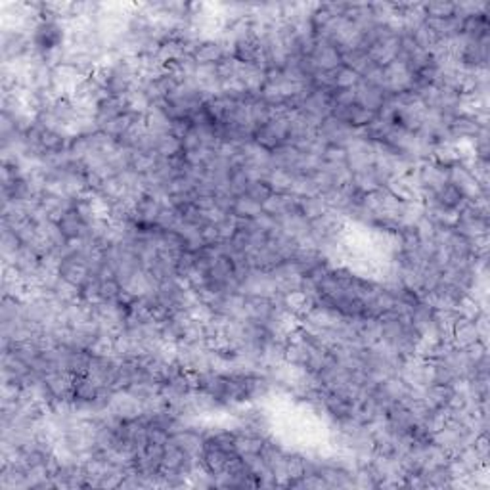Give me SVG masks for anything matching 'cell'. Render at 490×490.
<instances>
[{
	"instance_id": "1",
	"label": "cell",
	"mask_w": 490,
	"mask_h": 490,
	"mask_svg": "<svg viewBox=\"0 0 490 490\" xmlns=\"http://www.w3.org/2000/svg\"><path fill=\"white\" fill-rule=\"evenodd\" d=\"M69 42V27L68 23L60 20H50V18H41L34 23L33 33H31V44L37 54L48 56L60 52L68 46Z\"/></svg>"
},
{
	"instance_id": "2",
	"label": "cell",
	"mask_w": 490,
	"mask_h": 490,
	"mask_svg": "<svg viewBox=\"0 0 490 490\" xmlns=\"http://www.w3.org/2000/svg\"><path fill=\"white\" fill-rule=\"evenodd\" d=\"M289 119H291V111L282 108L266 125L255 129V132H253V142H257L268 151H274L276 148H279V146L287 144V137H289Z\"/></svg>"
},
{
	"instance_id": "3",
	"label": "cell",
	"mask_w": 490,
	"mask_h": 490,
	"mask_svg": "<svg viewBox=\"0 0 490 490\" xmlns=\"http://www.w3.org/2000/svg\"><path fill=\"white\" fill-rule=\"evenodd\" d=\"M0 50H2V63L21 60V58L29 56V52L33 50L31 37L23 29L2 25V44H0Z\"/></svg>"
},
{
	"instance_id": "4",
	"label": "cell",
	"mask_w": 490,
	"mask_h": 490,
	"mask_svg": "<svg viewBox=\"0 0 490 490\" xmlns=\"http://www.w3.org/2000/svg\"><path fill=\"white\" fill-rule=\"evenodd\" d=\"M347 156H345V163H347L348 170L353 175H360V172H367V170L374 169L375 163V153L374 148H372V142L366 140V138L360 137L356 138L348 148H345Z\"/></svg>"
},
{
	"instance_id": "5",
	"label": "cell",
	"mask_w": 490,
	"mask_h": 490,
	"mask_svg": "<svg viewBox=\"0 0 490 490\" xmlns=\"http://www.w3.org/2000/svg\"><path fill=\"white\" fill-rule=\"evenodd\" d=\"M414 172L415 178H417V184L422 188V194H425V191L436 194L444 184H448V169L439 167L433 161H423V163L415 167Z\"/></svg>"
},
{
	"instance_id": "6",
	"label": "cell",
	"mask_w": 490,
	"mask_h": 490,
	"mask_svg": "<svg viewBox=\"0 0 490 490\" xmlns=\"http://www.w3.org/2000/svg\"><path fill=\"white\" fill-rule=\"evenodd\" d=\"M270 276L276 282V289H278L279 297H284V295L291 291H297L301 287V282H303V272L293 260L279 263L276 268L270 270Z\"/></svg>"
},
{
	"instance_id": "7",
	"label": "cell",
	"mask_w": 490,
	"mask_h": 490,
	"mask_svg": "<svg viewBox=\"0 0 490 490\" xmlns=\"http://www.w3.org/2000/svg\"><path fill=\"white\" fill-rule=\"evenodd\" d=\"M108 410L121 422H130V420H137L142 415V401H138L137 396L130 395L127 389L113 391Z\"/></svg>"
},
{
	"instance_id": "8",
	"label": "cell",
	"mask_w": 490,
	"mask_h": 490,
	"mask_svg": "<svg viewBox=\"0 0 490 490\" xmlns=\"http://www.w3.org/2000/svg\"><path fill=\"white\" fill-rule=\"evenodd\" d=\"M230 56H234L244 65H255V68H260L266 71L265 56H263L259 41L255 37H247V39L234 42Z\"/></svg>"
},
{
	"instance_id": "9",
	"label": "cell",
	"mask_w": 490,
	"mask_h": 490,
	"mask_svg": "<svg viewBox=\"0 0 490 490\" xmlns=\"http://www.w3.org/2000/svg\"><path fill=\"white\" fill-rule=\"evenodd\" d=\"M414 82V75L402 61H391L385 65V92L387 94H398L404 90H410Z\"/></svg>"
},
{
	"instance_id": "10",
	"label": "cell",
	"mask_w": 490,
	"mask_h": 490,
	"mask_svg": "<svg viewBox=\"0 0 490 490\" xmlns=\"http://www.w3.org/2000/svg\"><path fill=\"white\" fill-rule=\"evenodd\" d=\"M448 182L452 184V186H456L458 190L462 191L463 196L467 199H471V201L481 196V186H479L475 177L471 175L470 170H467V167H465L462 161L452 165L448 169Z\"/></svg>"
},
{
	"instance_id": "11",
	"label": "cell",
	"mask_w": 490,
	"mask_h": 490,
	"mask_svg": "<svg viewBox=\"0 0 490 490\" xmlns=\"http://www.w3.org/2000/svg\"><path fill=\"white\" fill-rule=\"evenodd\" d=\"M191 56L198 61V65H217L218 61L225 60L228 56V50L220 39H207L196 44V48L191 50Z\"/></svg>"
},
{
	"instance_id": "12",
	"label": "cell",
	"mask_w": 490,
	"mask_h": 490,
	"mask_svg": "<svg viewBox=\"0 0 490 490\" xmlns=\"http://www.w3.org/2000/svg\"><path fill=\"white\" fill-rule=\"evenodd\" d=\"M354 94H356V103L362 106L372 113H382L383 103L387 98V92L382 89H377L374 84H370L366 81H358V84L354 87Z\"/></svg>"
},
{
	"instance_id": "13",
	"label": "cell",
	"mask_w": 490,
	"mask_h": 490,
	"mask_svg": "<svg viewBox=\"0 0 490 490\" xmlns=\"http://www.w3.org/2000/svg\"><path fill=\"white\" fill-rule=\"evenodd\" d=\"M332 115L339 121L347 122L348 127H353L356 130H362L364 127H367L370 122L374 121L377 113H372L367 111L358 103H351V106H341V108H334Z\"/></svg>"
},
{
	"instance_id": "14",
	"label": "cell",
	"mask_w": 490,
	"mask_h": 490,
	"mask_svg": "<svg viewBox=\"0 0 490 490\" xmlns=\"http://www.w3.org/2000/svg\"><path fill=\"white\" fill-rule=\"evenodd\" d=\"M310 58H313L314 65L318 68V71H335V69L343 65L339 50L332 42L320 41V39H316V46H314Z\"/></svg>"
},
{
	"instance_id": "15",
	"label": "cell",
	"mask_w": 490,
	"mask_h": 490,
	"mask_svg": "<svg viewBox=\"0 0 490 490\" xmlns=\"http://www.w3.org/2000/svg\"><path fill=\"white\" fill-rule=\"evenodd\" d=\"M52 401H73V375L63 370L44 375Z\"/></svg>"
},
{
	"instance_id": "16",
	"label": "cell",
	"mask_w": 490,
	"mask_h": 490,
	"mask_svg": "<svg viewBox=\"0 0 490 490\" xmlns=\"http://www.w3.org/2000/svg\"><path fill=\"white\" fill-rule=\"evenodd\" d=\"M276 220H278L282 232L291 239H295V241H299V244L310 236V220H306L299 211L282 215Z\"/></svg>"
},
{
	"instance_id": "17",
	"label": "cell",
	"mask_w": 490,
	"mask_h": 490,
	"mask_svg": "<svg viewBox=\"0 0 490 490\" xmlns=\"http://www.w3.org/2000/svg\"><path fill=\"white\" fill-rule=\"evenodd\" d=\"M127 111H129V106H127V100H125V98L106 96L102 102L98 103V108H96V122H98V127L102 130L108 122H111L113 119H117V117H121L122 113H127Z\"/></svg>"
},
{
	"instance_id": "18",
	"label": "cell",
	"mask_w": 490,
	"mask_h": 490,
	"mask_svg": "<svg viewBox=\"0 0 490 490\" xmlns=\"http://www.w3.org/2000/svg\"><path fill=\"white\" fill-rule=\"evenodd\" d=\"M161 209H163V203L159 199L144 196L138 199L134 209H132V220L142 226H156Z\"/></svg>"
},
{
	"instance_id": "19",
	"label": "cell",
	"mask_w": 490,
	"mask_h": 490,
	"mask_svg": "<svg viewBox=\"0 0 490 490\" xmlns=\"http://www.w3.org/2000/svg\"><path fill=\"white\" fill-rule=\"evenodd\" d=\"M234 456H238V454H228L225 450L215 448V446H209V444L203 443V452L199 456V463L211 475H220V473H225L226 465Z\"/></svg>"
},
{
	"instance_id": "20",
	"label": "cell",
	"mask_w": 490,
	"mask_h": 490,
	"mask_svg": "<svg viewBox=\"0 0 490 490\" xmlns=\"http://www.w3.org/2000/svg\"><path fill=\"white\" fill-rule=\"evenodd\" d=\"M295 211H299V198L293 194H272L266 201H263V213L274 218Z\"/></svg>"
},
{
	"instance_id": "21",
	"label": "cell",
	"mask_w": 490,
	"mask_h": 490,
	"mask_svg": "<svg viewBox=\"0 0 490 490\" xmlns=\"http://www.w3.org/2000/svg\"><path fill=\"white\" fill-rule=\"evenodd\" d=\"M366 54L367 58L374 61V63H377V65H382V68L389 65L391 61L396 60V54H398V34L372 44V46L366 50Z\"/></svg>"
},
{
	"instance_id": "22",
	"label": "cell",
	"mask_w": 490,
	"mask_h": 490,
	"mask_svg": "<svg viewBox=\"0 0 490 490\" xmlns=\"http://www.w3.org/2000/svg\"><path fill=\"white\" fill-rule=\"evenodd\" d=\"M301 151L291 146V144H284L270 153V167L272 169H284L291 175H297V167H299Z\"/></svg>"
},
{
	"instance_id": "23",
	"label": "cell",
	"mask_w": 490,
	"mask_h": 490,
	"mask_svg": "<svg viewBox=\"0 0 490 490\" xmlns=\"http://www.w3.org/2000/svg\"><path fill=\"white\" fill-rule=\"evenodd\" d=\"M356 334H358V341H360L362 347H372V345L382 341V320L379 318H372V316H364V318L358 320Z\"/></svg>"
},
{
	"instance_id": "24",
	"label": "cell",
	"mask_w": 490,
	"mask_h": 490,
	"mask_svg": "<svg viewBox=\"0 0 490 490\" xmlns=\"http://www.w3.org/2000/svg\"><path fill=\"white\" fill-rule=\"evenodd\" d=\"M58 276L81 287L82 284L89 279L90 272L89 268L82 265V263L71 259V257H65V259H61L60 265H58Z\"/></svg>"
},
{
	"instance_id": "25",
	"label": "cell",
	"mask_w": 490,
	"mask_h": 490,
	"mask_svg": "<svg viewBox=\"0 0 490 490\" xmlns=\"http://www.w3.org/2000/svg\"><path fill=\"white\" fill-rule=\"evenodd\" d=\"M58 225H60V230L63 232V236L68 238V241L81 239L84 230H87V225H84V220H82L79 211H77V207H73V209L65 213V215H61Z\"/></svg>"
},
{
	"instance_id": "26",
	"label": "cell",
	"mask_w": 490,
	"mask_h": 490,
	"mask_svg": "<svg viewBox=\"0 0 490 490\" xmlns=\"http://www.w3.org/2000/svg\"><path fill=\"white\" fill-rule=\"evenodd\" d=\"M479 341V332H477L475 322L462 320L456 322V326L452 327V345L458 348H467L470 345Z\"/></svg>"
},
{
	"instance_id": "27",
	"label": "cell",
	"mask_w": 490,
	"mask_h": 490,
	"mask_svg": "<svg viewBox=\"0 0 490 490\" xmlns=\"http://www.w3.org/2000/svg\"><path fill=\"white\" fill-rule=\"evenodd\" d=\"M450 134L452 138L460 142V140H473L477 137V132L481 129V125L477 122L473 115H458L454 121L450 122Z\"/></svg>"
},
{
	"instance_id": "28",
	"label": "cell",
	"mask_w": 490,
	"mask_h": 490,
	"mask_svg": "<svg viewBox=\"0 0 490 490\" xmlns=\"http://www.w3.org/2000/svg\"><path fill=\"white\" fill-rule=\"evenodd\" d=\"M100 385L87 375H73V401L92 402L100 393Z\"/></svg>"
},
{
	"instance_id": "29",
	"label": "cell",
	"mask_w": 490,
	"mask_h": 490,
	"mask_svg": "<svg viewBox=\"0 0 490 490\" xmlns=\"http://www.w3.org/2000/svg\"><path fill=\"white\" fill-rule=\"evenodd\" d=\"M144 119H146L148 129H150L151 132L159 134V137L172 134V121H170L169 115H167L159 106H151V108L148 109V113L144 115Z\"/></svg>"
},
{
	"instance_id": "30",
	"label": "cell",
	"mask_w": 490,
	"mask_h": 490,
	"mask_svg": "<svg viewBox=\"0 0 490 490\" xmlns=\"http://www.w3.org/2000/svg\"><path fill=\"white\" fill-rule=\"evenodd\" d=\"M435 196L436 199H439V203L444 205L446 209H452V211H456V213L462 211L463 207L467 205V201H470V199L463 196L462 191L458 190L456 186H452L450 182L444 184L443 188L436 191Z\"/></svg>"
},
{
	"instance_id": "31",
	"label": "cell",
	"mask_w": 490,
	"mask_h": 490,
	"mask_svg": "<svg viewBox=\"0 0 490 490\" xmlns=\"http://www.w3.org/2000/svg\"><path fill=\"white\" fill-rule=\"evenodd\" d=\"M186 54H188V46H186L182 41L175 39V37H170V39L161 42V44H159V50H157V58L163 61L165 65L175 63V61H178Z\"/></svg>"
},
{
	"instance_id": "32",
	"label": "cell",
	"mask_w": 490,
	"mask_h": 490,
	"mask_svg": "<svg viewBox=\"0 0 490 490\" xmlns=\"http://www.w3.org/2000/svg\"><path fill=\"white\" fill-rule=\"evenodd\" d=\"M327 209H329V207H327L326 199H324L322 194H318V196H308V198H299V213L306 220H316V218H320Z\"/></svg>"
},
{
	"instance_id": "33",
	"label": "cell",
	"mask_w": 490,
	"mask_h": 490,
	"mask_svg": "<svg viewBox=\"0 0 490 490\" xmlns=\"http://www.w3.org/2000/svg\"><path fill=\"white\" fill-rule=\"evenodd\" d=\"M431 161L439 165V167L450 169L452 165H456L462 161V156H460V151H458L456 146H450V144H439V146H435L433 153H431Z\"/></svg>"
},
{
	"instance_id": "34",
	"label": "cell",
	"mask_w": 490,
	"mask_h": 490,
	"mask_svg": "<svg viewBox=\"0 0 490 490\" xmlns=\"http://www.w3.org/2000/svg\"><path fill=\"white\" fill-rule=\"evenodd\" d=\"M21 239L15 236L14 232L10 230L8 226L2 225V239H0V251H2V265H12L14 255L20 251Z\"/></svg>"
},
{
	"instance_id": "35",
	"label": "cell",
	"mask_w": 490,
	"mask_h": 490,
	"mask_svg": "<svg viewBox=\"0 0 490 490\" xmlns=\"http://www.w3.org/2000/svg\"><path fill=\"white\" fill-rule=\"evenodd\" d=\"M341 61H343L345 68H351L353 71H356L358 75H362V73L374 63V61L367 58L366 50H362V48H353V50L343 52V54H341Z\"/></svg>"
},
{
	"instance_id": "36",
	"label": "cell",
	"mask_w": 490,
	"mask_h": 490,
	"mask_svg": "<svg viewBox=\"0 0 490 490\" xmlns=\"http://www.w3.org/2000/svg\"><path fill=\"white\" fill-rule=\"evenodd\" d=\"M293 178H295V175L287 172V170L270 169L268 177H266V184L270 186L274 194H291Z\"/></svg>"
},
{
	"instance_id": "37",
	"label": "cell",
	"mask_w": 490,
	"mask_h": 490,
	"mask_svg": "<svg viewBox=\"0 0 490 490\" xmlns=\"http://www.w3.org/2000/svg\"><path fill=\"white\" fill-rule=\"evenodd\" d=\"M263 213V205L259 201H255L249 196H238L234 201V209L232 215L236 218H257Z\"/></svg>"
},
{
	"instance_id": "38",
	"label": "cell",
	"mask_w": 490,
	"mask_h": 490,
	"mask_svg": "<svg viewBox=\"0 0 490 490\" xmlns=\"http://www.w3.org/2000/svg\"><path fill=\"white\" fill-rule=\"evenodd\" d=\"M422 8L427 20H446V18H454V12H456L454 2H443V0L422 2Z\"/></svg>"
},
{
	"instance_id": "39",
	"label": "cell",
	"mask_w": 490,
	"mask_h": 490,
	"mask_svg": "<svg viewBox=\"0 0 490 490\" xmlns=\"http://www.w3.org/2000/svg\"><path fill=\"white\" fill-rule=\"evenodd\" d=\"M138 117H142V115L132 113V111H127V113H122L121 117H117V119H113L111 122H108L102 130L108 134V137H111L117 142V140H119V138H121L122 134L130 129V125L137 121Z\"/></svg>"
},
{
	"instance_id": "40",
	"label": "cell",
	"mask_w": 490,
	"mask_h": 490,
	"mask_svg": "<svg viewBox=\"0 0 490 490\" xmlns=\"http://www.w3.org/2000/svg\"><path fill=\"white\" fill-rule=\"evenodd\" d=\"M52 295H54L56 299H60L61 303L69 305V303L81 301V287L75 286V284H71V282H68V279L58 278L56 279L54 287H52Z\"/></svg>"
},
{
	"instance_id": "41",
	"label": "cell",
	"mask_w": 490,
	"mask_h": 490,
	"mask_svg": "<svg viewBox=\"0 0 490 490\" xmlns=\"http://www.w3.org/2000/svg\"><path fill=\"white\" fill-rule=\"evenodd\" d=\"M157 161L156 151H134L130 150V169L138 175H148L153 170Z\"/></svg>"
},
{
	"instance_id": "42",
	"label": "cell",
	"mask_w": 490,
	"mask_h": 490,
	"mask_svg": "<svg viewBox=\"0 0 490 490\" xmlns=\"http://www.w3.org/2000/svg\"><path fill=\"white\" fill-rule=\"evenodd\" d=\"M157 156L167 157V159H172V157L182 156V140L175 134H163L157 140Z\"/></svg>"
},
{
	"instance_id": "43",
	"label": "cell",
	"mask_w": 490,
	"mask_h": 490,
	"mask_svg": "<svg viewBox=\"0 0 490 490\" xmlns=\"http://www.w3.org/2000/svg\"><path fill=\"white\" fill-rule=\"evenodd\" d=\"M241 71H244V63H239L234 56H226L225 60H220L217 63L218 79L222 82L232 81V79H239Z\"/></svg>"
},
{
	"instance_id": "44",
	"label": "cell",
	"mask_w": 490,
	"mask_h": 490,
	"mask_svg": "<svg viewBox=\"0 0 490 490\" xmlns=\"http://www.w3.org/2000/svg\"><path fill=\"white\" fill-rule=\"evenodd\" d=\"M279 109L272 108V106H268V103H266L265 100H260V98L253 100L251 102V117H253V122H255V127H263V125H266V122L270 121V119H272V117L278 113Z\"/></svg>"
},
{
	"instance_id": "45",
	"label": "cell",
	"mask_w": 490,
	"mask_h": 490,
	"mask_svg": "<svg viewBox=\"0 0 490 490\" xmlns=\"http://www.w3.org/2000/svg\"><path fill=\"white\" fill-rule=\"evenodd\" d=\"M263 443L265 439L253 435H244V433H236V452L239 456H245V454H257L263 448Z\"/></svg>"
},
{
	"instance_id": "46",
	"label": "cell",
	"mask_w": 490,
	"mask_h": 490,
	"mask_svg": "<svg viewBox=\"0 0 490 490\" xmlns=\"http://www.w3.org/2000/svg\"><path fill=\"white\" fill-rule=\"evenodd\" d=\"M100 286H102V279L98 278V276H94V274H90L89 279L81 286L82 303H87V305L100 303V301H102V297H100Z\"/></svg>"
},
{
	"instance_id": "47",
	"label": "cell",
	"mask_w": 490,
	"mask_h": 490,
	"mask_svg": "<svg viewBox=\"0 0 490 490\" xmlns=\"http://www.w3.org/2000/svg\"><path fill=\"white\" fill-rule=\"evenodd\" d=\"M360 81V75L351 68L341 65L334 71V89H354Z\"/></svg>"
},
{
	"instance_id": "48",
	"label": "cell",
	"mask_w": 490,
	"mask_h": 490,
	"mask_svg": "<svg viewBox=\"0 0 490 490\" xmlns=\"http://www.w3.org/2000/svg\"><path fill=\"white\" fill-rule=\"evenodd\" d=\"M412 34V39H414V42L417 44V48H422V50H425V52H429L431 48L435 46V42L439 41V37L435 34V31L429 27L427 23H423L422 27H417Z\"/></svg>"
},
{
	"instance_id": "49",
	"label": "cell",
	"mask_w": 490,
	"mask_h": 490,
	"mask_svg": "<svg viewBox=\"0 0 490 490\" xmlns=\"http://www.w3.org/2000/svg\"><path fill=\"white\" fill-rule=\"evenodd\" d=\"M194 272H196V253L182 251L177 259V276L186 282Z\"/></svg>"
},
{
	"instance_id": "50",
	"label": "cell",
	"mask_w": 490,
	"mask_h": 490,
	"mask_svg": "<svg viewBox=\"0 0 490 490\" xmlns=\"http://www.w3.org/2000/svg\"><path fill=\"white\" fill-rule=\"evenodd\" d=\"M274 191L270 190V186L266 184V180H251L247 184V190H245V196H249L255 201H259L263 205V201L272 196Z\"/></svg>"
},
{
	"instance_id": "51",
	"label": "cell",
	"mask_w": 490,
	"mask_h": 490,
	"mask_svg": "<svg viewBox=\"0 0 490 490\" xmlns=\"http://www.w3.org/2000/svg\"><path fill=\"white\" fill-rule=\"evenodd\" d=\"M215 228H217V232H218V239L228 241V239H232V236L236 234V230H238V225H236V217H234V215H226L222 220H218L217 225H215Z\"/></svg>"
},
{
	"instance_id": "52",
	"label": "cell",
	"mask_w": 490,
	"mask_h": 490,
	"mask_svg": "<svg viewBox=\"0 0 490 490\" xmlns=\"http://www.w3.org/2000/svg\"><path fill=\"white\" fill-rule=\"evenodd\" d=\"M332 103H334V108H341V106H351V103H356V94H354V89H334L332 90Z\"/></svg>"
},
{
	"instance_id": "53",
	"label": "cell",
	"mask_w": 490,
	"mask_h": 490,
	"mask_svg": "<svg viewBox=\"0 0 490 490\" xmlns=\"http://www.w3.org/2000/svg\"><path fill=\"white\" fill-rule=\"evenodd\" d=\"M473 448H475V452L481 456V460H483L484 463H489V456H490L489 433H479V435H475V439H473Z\"/></svg>"
},
{
	"instance_id": "54",
	"label": "cell",
	"mask_w": 490,
	"mask_h": 490,
	"mask_svg": "<svg viewBox=\"0 0 490 490\" xmlns=\"http://www.w3.org/2000/svg\"><path fill=\"white\" fill-rule=\"evenodd\" d=\"M475 327L477 332H479V341L481 343H484L486 347H489V329H490V322H489V313H479L475 316Z\"/></svg>"
},
{
	"instance_id": "55",
	"label": "cell",
	"mask_w": 490,
	"mask_h": 490,
	"mask_svg": "<svg viewBox=\"0 0 490 490\" xmlns=\"http://www.w3.org/2000/svg\"><path fill=\"white\" fill-rule=\"evenodd\" d=\"M345 156H347L345 148H339V146H327L326 151H324V156H322V159H324V161H332V163H343V161H345Z\"/></svg>"
}]
</instances>
